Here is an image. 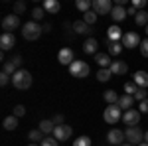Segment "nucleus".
Masks as SVG:
<instances>
[{"mask_svg":"<svg viewBox=\"0 0 148 146\" xmlns=\"http://www.w3.org/2000/svg\"><path fill=\"white\" fill-rule=\"evenodd\" d=\"M111 18H113L116 24H119V22H125V18H126V8H125V6H119V4H114L113 12H111Z\"/></svg>","mask_w":148,"mask_h":146,"instance_id":"19","label":"nucleus"},{"mask_svg":"<svg viewBox=\"0 0 148 146\" xmlns=\"http://www.w3.org/2000/svg\"><path fill=\"white\" fill-rule=\"evenodd\" d=\"M138 111H140V112H148V99L140 101V105H138Z\"/></svg>","mask_w":148,"mask_h":146,"instance_id":"44","label":"nucleus"},{"mask_svg":"<svg viewBox=\"0 0 148 146\" xmlns=\"http://www.w3.org/2000/svg\"><path fill=\"white\" fill-rule=\"evenodd\" d=\"M113 2L111 0H93V12L97 16H105V14H111L113 12Z\"/></svg>","mask_w":148,"mask_h":146,"instance_id":"6","label":"nucleus"},{"mask_svg":"<svg viewBox=\"0 0 148 146\" xmlns=\"http://www.w3.org/2000/svg\"><path fill=\"white\" fill-rule=\"evenodd\" d=\"M140 114H142V112L134 111V109L125 111V114H123V123H125L126 126H138V123H140Z\"/></svg>","mask_w":148,"mask_h":146,"instance_id":"10","label":"nucleus"},{"mask_svg":"<svg viewBox=\"0 0 148 146\" xmlns=\"http://www.w3.org/2000/svg\"><path fill=\"white\" fill-rule=\"evenodd\" d=\"M121 146H132V144H128V142H126V144H121Z\"/></svg>","mask_w":148,"mask_h":146,"instance_id":"50","label":"nucleus"},{"mask_svg":"<svg viewBox=\"0 0 148 146\" xmlns=\"http://www.w3.org/2000/svg\"><path fill=\"white\" fill-rule=\"evenodd\" d=\"M28 138H30L34 144H42L46 136H44V132H42L40 128H34V130H30V132H28Z\"/></svg>","mask_w":148,"mask_h":146,"instance_id":"25","label":"nucleus"},{"mask_svg":"<svg viewBox=\"0 0 148 146\" xmlns=\"http://www.w3.org/2000/svg\"><path fill=\"white\" fill-rule=\"evenodd\" d=\"M83 22H85V24H89V26H93V24L97 22V14H95L93 10L85 12V14H83Z\"/></svg>","mask_w":148,"mask_h":146,"instance_id":"33","label":"nucleus"},{"mask_svg":"<svg viewBox=\"0 0 148 146\" xmlns=\"http://www.w3.org/2000/svg\"><path fill=\"white\" fill-rule=\"evenodd\" d=\"M40 146H59V140L53 138V136H46V138H44V142H42Z\"/></svg>","mask_w":148,"mask_h":146,"instance_id":"37","label":"nucleus"},{"mask_svg":"<svg viewBox=\"0 0 148 146\" xmlns=\"http://www.w3.org/2000/svg\"><path fill=\"white\" fill-rule=\"evenodd\" d=\"M146 36H148V26H146Z\"/></svg>","mask_w":148,"mask_h":146,"instance_id":"52","label":"nucleus"},{"mask_svg":"<svg viewBox=\"0 0 148 146\" xmlns=\"http://www.w3.org/2000/svg\"><path fill=\"white\" fill-rule=\"evenodd\" d=\"M32 73L30 71H26V69H18L14 75H12V85L16 87V89H30L32 87Z\"/></svg>","mask_w":148,"mask_h":146,"instance_id":"2","label":"nucleus"},{"mask_svg":"<svg viewBox=\"0 0 148 146\" xmlns=\"http://www.w3.org/2000/svg\"><path fill=\"white\" fill-rule=\"evenodd\" d=\"M28 146H40V144H28Z\"/></svg>","mask_w":148,"mask_h":146,"instance_id":"51","label":"nucleus"},{"mask_svg":"<svg viewBox=\"0 0 148 146\" xmlns=\"http://www.w3.org/2000/svg\"><path fill=\"white\" fill-rule=\"evenodd\" d=\"M16 71H18V65H16V63H14V61H12V59H8V61H4V65H2V73H6V75H14V73H16Z\"/></svg>","mask_w":148,"mask_h":146,"instance_id":"27","label":"nucleus"},{"mask_svg":"<svg viewBox=\"0 0 148 146\" xmlns=\"http://www.w3.org/2000/svg\"><path fill=\"white\" fill-rule=\"evenodd\" d=\"M44 134H47V136H53V130H56V124H53V121L49 119V121H42L40 123V126H38Z\"/></svg>","mask_w":148,"mask_h":146,"instance_id":"23","label":"nucleus"},{"mask_svg":"<svg viewBox=\"0 0 148 146\" xmlns=\"http://www.w3.org/2000/svg\"><path fill=\"white\" fill-rule=\"evenodd\" d=\"M75 8L85 14V12L93 10V2H91V0H77V2H75Z\"/></svg>","mask_w":148,"mask_h":146,"instance_id":"29","label":"nucleus"},{"mask_svg":"<svg viewBox=\"0 0 148 146\" xmlns=\"http://www.w3.org/2000/svg\"><path fill=\"white\" fill-rule=\"evenodd\" d=\"M73 146H91V138L89 136H77Z\"/></svg>","mask_w":148,"mask_h":146,"instance_id":"36","label":"nucleus"},{"mask_svg":"<svg viewBox=\"0 0 148 146\" xmlns=\"http://www.w3.org/2000/svg\"><path fill=\"white\" fill-rule=\"evenodd\" d=\"M140 38H138L136 32H126L125 36H123V40H121V44L125 45L126 49H134V47H140Z\"/></svg>","mask_w":148,"mask_h":146,"instance_id":"8","label":"nucleus"},{"mask_svg":"<svg viewBox=\"0 0 148 146\" xmlns=\"http://www.w3.org/2000/svg\"><path fill=\"white\" fill-rule=\"evenodd\" d=\"M130 4H132L136 10H144V6H146V0H132Z\"/></svg>","mask_w":148,"mask_h":146,"instance_id":"42","label":"nucleus"},{"mask_svg":"<svg viewBox=\"0 0 148 146\" xmlns=\"http://www.w3.org/2000/svg\"><path fill=\"white\" fill-rule=\"evenodd\" d=\"M71 30H73L75 34H79V36H89V34H91V26H89V24H85L83 20H75Z\"/></svg>","mask_w":148,"mask_h":146,"instance_id":"15","label":"nucleus"},{"mask_svg":"<svg viewBox=\"0 0 148 146\" xmlns=\"http://www.w3.org/2000/svg\"><path fill=\"white\" fill-rule=\"evenodd\" d=\"M123 30L116 26V24H113L109 30H107V42H121L123 40Z\"/></svg>","mask_w":148,"mask_h":146,"instance_id":"14","label":"nucleus"},{"mask_svg":"<svg viewBox=\"0 0 148 146\" xmlns=\"http://www.w3.org/2000/svg\"><path fill=\"white\" fill-rule=\"evenodd\" d=\"M125 138H126V142H128V144L138 146V144H142V142H144V132H142V128H140V126H128V128L125 130Z\"/></svg>","mask_w":148,"mask_h":146,"instance_id":"4","label":"nucleus"},{"mask_svg":"<svg viewBox=\"0 0 148 146\" xmlns=\"http://www.w3.org/2000/svg\"><path fill=\"white\" fill-rule=\"evenodd\" d=\"M138 91V85L134 83V81H128V83H125V95H132L134 97V93Z\"/></svg>","mask_w":148,"mask_h":146,"instance_id":"34","label":"nucleus"},{"mask_svg":"<svg viewBox=\"0 0 148 146\" xmlns=\"http://www.w3.org/2000/svg\"><path fill=\"white\" fill-rule=\"evenodd\" d=\"M103 99H105V103H109V105H119L121 95H116V91H113V89H107L103 93Z\"/></svg>","mask_w":148,"mask_h":146,"instance_id":"22","label":"nucleus"},{"mask_svg":"<svg viewBox=\"0 0 148 146\" xmlns=\"http://www.w3.org/2000/svg\"><path fill=\"white\" fill-rule=\"evenodd\" d=\"M16 45V36L10 34V32H4V34L0 36V47H2V51H8Z\"/></svg>","mask_w":148,"mask_h":146,"instance_id":"13","label":"nucleus"},{"mask_svg":"<svg viewBox=\"0 0 148 146\" xmlns=\"http://www.w3.org/2000/svg\"><path fill=\"white\" fill-rule=\"evenodd\" d=\"M144 142H148V130L144 132Z\"/></svg>","mask_w":148,"mask_h":146,"instance_id":"48","label":"nucleus"},{"mask_svg":"<svg viewBox=\"0 0 148 146\" xmlns=\"http://www.w3.org/2000/svg\"><path fill=\"white\" fill-rule=\"evenodd\" d=\"M44 16H46V10L44 8H40V6H36L34 10H32V18H34V22H42L44 20Z\"/></svg>","mask_w":148,"mask_h":146,"instance_id":"32","label":"nucleus"},{"mask_svg":"<svg viewBox=\"0 0 148 146\" xmlns=\"http://www.w3.org/2000/svg\"><path fill=\"white\" fill-rule=\"evenodd\" d=\"M18 26H20V16H16L14 12L2 18V30H4V32H10V34H14V30H16Z\"/></svg>","mask_w":148,"mask_h":146,"instance_id":"7","label":"nucleus"},{"mask_svg":"<svg viewBox=\"0 0 148 146\" xmlns=\"http://www.w3.org/2000/svg\"><path fill=\"white\" fill-rule=\"evenodd\" d=\"M107 45H109V56H119L121 51H123V44L121 42H107Z\"/></svg>","mask_w":148,"mask_h":146,"instance_id":"28","label":"nucleus"},{"mask_svg":"<svg viewBox=\"0 0 148 146\" xmlns=\"http://www.w3.org/2000/svg\"><path fill=\"white\" fill-rule=\"evenodd\" d=\"M136 26H148V12L146 10H138V14L134 16Z\"/></svg>","mask_w":148,"mask_h":146,"instance_id":"30","label":"nucleus"},{"mask_svg":"<svg viewBox=\"0 0 148 146\" xmlns=\"http://www.w3.org/2000/svg\"><path fill=\"white\" fill-rule=\"evenodd\" d=\"M144 99H148V91L146 89H138L136 93H134V101H144Z\"/></svg>","mask_w":148,"mask_h":146,"instance_id":"39","label":"nucleus"},{"mask_svg":"<svg viewBox=\"0 0 148 146\" xmlns=\"http://www.w3.org/2000/svg\"><path fill=\"white\" fill-rule=\"evenodd\" d=\"M42 34H44V26H40L34 20H30V22H26L22 26V38L28 40V42H36Z\"/></svg>","mask_w":148,"mask_h":146,"instance_id":"1","label":"nucleus"},{"mask_svg":"<svg viewBox=\"0 0 148 146\" xmlns=\"http://www.w3.org/2000/svg\"><path fill=\"white\" fill-rule=\"evenodd\" d=\"M24 12H26V2H24V0L14 2V14H16V16H20V14H24Z\"/></svg>","mask_w":148,"mask_h":146,"instance_id":"35","label":"nucleus"},{"mask_svg":"<svg viewBox=\"0 0 148 146\" xmlns=\"http://www.w3.org/2000/svg\"><path fill=\"white\" fill-rule=\"evenodd\" d=\"M51 121H53V124H56V126H61V124H65V117L57 112V114H53V117H51Z\"/></svg>","mask_w":148,"mask_h":146,"instance_id":"40","label":"nucleus"},{"mask_svg":"<svg viewBox=\"0 0 148 146\" xmlns=\"http://www.w3.org/2000/svg\"><path fill=\"white\" fill-rule=\"evenodd\" d=\"M2 126H4L6 130H16V128H18V117H14V114L6 117L4 123H2Z\"/></svg>","mask_w":148,"mask_h":146,"instance_id":"26","label":"nucleus"},{"mask_svg":"<svg viewBox=\"0 0 148 146\" xmlns=\"http://www.w3.org/2000/svg\"><path fill=\"white\" fill-rule=\"evenodd\" d=\"M10 81H12L10 75H6V73H0V85H2V87H6Z\"/></svg>","mask_w":148,"mask_h":146,"instance_id":"43","label":"nucleus"},{"mask_svg":"<svg viewBox=\"0 0 148 146\" xmlns=\"http://www.w3.org/2000/svg\"><path fill=\"white\" fill-rule=\"evenodd\" d=\"M138 146H148V142H142V144H138Z\"/></svg>","mask_w":148,"mask_h":146,"instance_id":"49","label":"nucleus"},{"mask_svg":"<svg viewBox=\"0 0 148 146\" xmlns=\"http://www.w3.org/2000/svg\"><path fill=\"white\" fill-rule=\"evenodd\" d=\"M103 119H105V123H109V124H116L123 119V109L119 105H107V109L103 112Z\"/></svg>","mask_w":148,"mask_h":146,"instance_id":"5","label":"nucleus"},{"mask_svg":"<svg viewBox=\"0 0 148 146\" xmlns=\"http://www.w3.org/2000/svg\"><path fill=\"white\" fill-rule=\"evenodd\" d=\"M69 73L75 79H85V77H89L91 67H89V63H85V61H81V59H75V61L69 65Z\"/></svg>","mask_w":148,"mask_h":146,"instance_id":"3","label":"nucleus"},{"mask_svg":"<svg viewBox=\"0 0 148 146\" xmlns=\"http://www.w3.org/2000/svg\"><path fill=\"white\" fill-rule=\"evenodd\" d=\"M132 81L138 85V89H146L148 87V73L146 71H136L132 75Z\"/></svg>","mask_w":148,"mask_h":146,"instance_id":"18","label":"nucleus"},{"mask_svg":"<svg viewBox=\"0 0 148 146\" xmlns=\"http://www.w3.org/2000/svg\"><path fill=\"white\" fill-rule=\"evenodd\" d=\"M12 114H14V117H18V119L24 117V114H26V107H24V105H16V107H14V111H12Z\"/></svg>","mask_w":148,"mask_h":146,"instance_id":"38","label":"nucleus"},{"mask_svg":"<svg viewBox=\"0 0 148 146\" xmlns=\"http://www.w3.org/2000/svg\"><path fill=\"white\" fill-rule=\"evenodd\" d=\"M95 63L99 65V69H109L113 65V59H111L109 53H97L95 56Z\"/></svg>","mask_w":148,"mask_h":146,"instance_id":"16","label":"nucleus"},{"mask_svg":"<svg viewBox=\"0 0 148 146\" xmlns=\"http://www.w3.org/2000/svg\"><path fill=\"white\" fill-rule=\"evenodd\" d=\"M57 61L61 63V65H71L73 61H75V56H73V49L71 47H61L59 49V53H57Z\"/></svg>","mask_w":148,"mask_h":146,"instance_id":"9","label":"nucleus"},{"mask_svg":"<svg viewBox=\"0 0 148 146\" xmlns=\"http://www.w3.org/2000/svg\"><path fill=\"white\" fill-rule=\"evenodd\" d=\"M111 77H113L111 67H109V69H99V71H97V79H99V81H103V83H105V81H109Z\"/></svg>","mask_w":148,"mask_h":146,"instance_id":"31","label":"nucleus"},{"mask_svg":"<svg viewBox=\"0 0 148 146\" xmlns=\"http://www.w3.org/2000/svg\"><path fill=\"white\" fill-rule=\"evenodd\" d=\"M49 30H51V24H44V34L49 32Z\"/></svg>","mask_w":148,"mask_h":146,"instance_id":"47","label":"nucleus"},{"mask_svg":"<svg viewBox=\"0 0 148 146\" xmlns=\"http://www.w3.org/2000/svg\"><path fill=\"white\" fill-rule=\"evenodd\" d=\"M132 105H134V97H132V95H121V99H119V107H121L123 111H130Z\"/></svg>","mask_w":148,"mask_h":146,"instance_id":"20","label":"nucleus"},{"mask_svg":"<svg viewBox=\"0 0 148 146\" xmlns=\"http://www.w3.org/2000/svg\"><path fill=\"white\" fill-rule=\"evenodd\" d=\"M59 2L57 0H44V10L47 14H59Z\"/></svg>","mask_w":148,"mask_h":146,"instance_id":"24","label":"nucleus"},{"mask_svg":"<svg viewBox=\"0 0 148 146\" xmlns=\"http://www.w3.org/2000/svg\"><path fill=\"white\" fill-rule=\"evenodd\" d=\"M111 71H113V75H125L128 71V63H125V61H113Z\"/></svg>","mask_w":148,"mask_h":146,"instance_id":"21","label":"nucleus"},{"mask_svg":"<svg viewBox=\"0 0 148 146\" xmlns=\"http://www.w3.org/2000/svg\"><path fill=\"white\" fill-rule=\"evenodd\" d=\"M12 61H14V63L20 67V65H22V56H14V57H12Z\"/></svg>","mask_w":148,"mask_h":146,"instance_id":"46","label":"nucleus"},{"mask_svg":"<svg viewBox=\"0 0 148 146\" xmlns=\"http://www.w3.org/2000/svg\"><path fill=\"white\" fill-rule=\"evenodd\" d=\"M126 14H130V16H136L138 10L134 8V6H132V4H130V6H126Z\"/></svg>","mask_w":148,"mask_h":146,"instance_id":"45","label":"nucleus"},{"mask_svg":"<svg viewBox=\"0 0 148 146\" xmlns=\"http://www.w3.org/2000/svg\"><path fill=\"white\" fill-rule=\"evenodd\" d=\"M97 47H99V42L95 38H87L85 44H83V51L87 56H97Z\"/></svg>","mask_w":148,"mask_h":146,"instance_id":"17","label":"nucleus"},{"mask_svg":"<svg viewBox=\"0 0 148 146\" xmlns=\"http://www.w3.org/2000/svg\"><path fill=\"white\" fill-rule=\"evenodd\" d=\"M73 134V128L69 126V124H61V126H56V130H53V138H57L59 142H63V140H69Z\"/></svg>","mask_w":148,"mask_h":146,"instance_id":"11","label":"nucleus"},{"mask_svg":"<svg viewBox=\"0 0 148 146\" xmlns=\"http://www.w3.org/2000/svg\"><path fill=\"white\" fill-rule=\"evenodd\" d=\"M140 53H142L144 57H148V38L140 42Z\"/></svg>","mask_w":148,"mask_h":146,"instance_id":"41","label":"nucleus"},{"mask_svg":"<svg viewBox=\"0 0 148 146\" xmlns=\"http://www.w3.org/2000/svg\"><path fill=\"white\" fill-rule=\"evenodd\" d=\"M123 140H126V138H125V132H123L121 128H111V130H109V134H107V142H109V144L121 146Z\"/></svg>","mask_w":148,"mask_h":146,"instance_id":"12","label":"nucleus"}]
</instances>
